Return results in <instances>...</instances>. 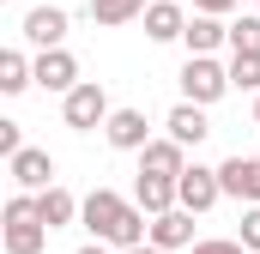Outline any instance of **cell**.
<instances>
[{
    "label": "cell",
    "instance_id": "1",
    "mask_svg": "<svg viewBox=\"0 0 260 254\" xmlns=\"http://www.w3.org/2000/svg\"><path fill=\"white\" fill-rule=\"evenodd\" d=\"M79 224H85L97 242H109V248H133V242L151 236V212H145L139 200H127V194H115V188H91L85 194Z\"/></svg>",
    "mask_w": 260,
    "mask_h": 254
},
{
    "label": "cell",
    "instance_id": "2",
    "mask_svg": "<svg viewBox=\"0 0 260 254\" xmlns=\"http://www.w3.org/2000/svg\"><path fill=\"white\" fill-rule=\"evenodd\" d=\"M49 224H43V212H37V194H12L6 200V230H0V242H6V254H43L49 248Z\"/></svg>",
    "mask_w": 260,
    "mask_h": 254
},
{
    "label": "cell",
    "instance_id": "3",
    "mask_svg": "<svg viewBox=\"0 0 260 254\" xmlns=\"http://www.w3.org/2000/svg\"><path fill=\"white\" fill-rule=\"evenodd\" d=\"M176 79H182V97H188V103H206V109H212L224 91H236V85H230V67H218V55H188Z\"/></svg>",
    "mask_w": 260,
    "mask_h": 254
},
{
    "label": "cell",
    "instance_id": "4",
    "mask_svg": "<svg viewBox=\"0 0 260 254\" xmlns=\"http://www.w3.org/2000/svg\"><path fill=\"white\" fill-rule=\"evenodd\" d=\"M61 121L73 127V133H97V127L109 121V91H103L97 79H79L61 97Z\"/></svg>",
    "mask_w": 260,
    "mask_h": 254
},
{
    "label": "cell",
    "instance_id": "5",
    "mask_svg": "<svg viewBox=\"0 0 260 254\" xmlns=\"http://www.w3.org/2000/svg\"><path fill=\"white\" fill-rule=\"evenodd\" d=\"M176 200H182L188 212H212V206L224 200V182H218V170H212V164H188V170L176 176Z\"/></svg>",
    "mask_w": 260,
    "mask_h": 254
},
{
    "label": "cell",
    "instance_id": "6",
    "mask_svg": "<svg viewBox=\"0 0 260 254\" xmlns=\"http://www.w3.org/2000/svg\"><path fill=\"white\" fill-rule=\"evenodd\" d=\"M67 30H73L67 6H30V12H24V24H18V37H24L30 49H61Z\"/></svg>",
    "mask_w": 260,
    "mask_h": 254
},
{
    "label": "cell",
    "instance_id": "7",
    "mask_svg": "<svg viewBox=\"0 0 260 254\" xmlns=\"http://www.w3.org/2000/svg\"><path fill=\"white\" fill-rule=\"evenodd\" d=\"M103 139L115 145V151H145L157 133H151V121H145V109H109V121H103Z\"/></svg>",
    "mask_w": 260,
    "mask_h": 254
},
{
    "label": "cell",
    "instance_id": "8",
    "mask_svg": "<svg viewBox=\"0 0 260 254\" xmlns=\"http://www.w3.org/2000/svg\"><path fill=\"white\" fill-rule=\"evenodd\" d=\"M218 182H224V200H242V206H260V151L254 157H224L218 164Z\"/></svg>",
    "mask_w": 260,
    "mask_h": 254
},
{
    "label": "cell",
    "instance_id": "9",
    "mask_svg": "<svg viewBox=\"0 0 260 254\" xmlns=\"http://www.w3.org/2000/svg\"><path fill=\"white\" fill-rule=\"evenodd\" d=\"M6 170H12V182H18L24 194L55 188V157H49L43 145H24V151H12V157H6Z\"/></svg>",
    "mask_w": 260,
    "mask_h": 254
},
{
    "label": "cell",
    "instance_id": "10",
    "mask_svg": "<svg viewBox=\"0 0 260 254\" xmlns=\"http://www.w3.org/2000/svg\"><path fill=\"white\" fill-rule=\"evenodd\" d=\"M37 85L43 91H55V97H67L73 85H79V55L73 49H37Z\"/></svg>",
    "mask_w": 260,
    "mask_h": 254
},
{
    "label": "cell",
    "instance_id": "11",
    "mask_svg": "<svg viewBox=\"0 0 260 254\" xmlns=\"http://www.w3.org/2000/svg\"><path fill=\"white\" fill-rule=\"evenodd\" d=\"M194 218L200 212H188V206H170V212H157V218H151V236H145V242H157V248H194L200 236H194Z\"/></svg>",
    "mask_w": 260,
    "mask_h": 254
},
{
    "label": "cell",
    "instance_id": "12",
    "mask_svg": "<svg viewBox=\"0 0 260 254\" xmlns=\"http://www.w3.org/2000/svg\"><path fill=\"white\" fill-rule=\"evenodd\" d=\"M182 49H188V55H218V49H230V24H224L218 12H188Z\"/></svg>",
    "mask_w": 260,
    "mask_h": 254
},
{
    "label": "cell",
    "instance_id": "13",
    "mask_svg": "<svg viewBox=\"0 0 260 254\" xmlns=\"http://www.w3.org/2000/svg\"><path fill=\"white\" fill-rule=\"evenodd\" d=\"M182 30H188V6L182 0H151L145 6V37L151 43H182Z\"/></svg>",
    "mask_w": 260,
    "mask_h": 254
},
{
    "label": "cell",
    "instance_id": "14",
    "mask_svg": "<svg viewBox=\"0 0 260 254\" xmlns=\"http://www.w3.org/2000/svg\"><path fill=\"white\" fill-rule=\"evenodd\" d=\"M164 133H170V139H182V145L194 151L200 139L212 133V121H206V103H188V97H182V103H176V109L164 115Z\"/></svg>",
    "mask_w": 260,
    "mask_h": 254
},
{
    "label": "cell",
    "instance_id": "15",
    "mask_svg": "<svg viewBox=\"0 0 260 254\" xmlns=\"http://www.w3.org/2000/svg\"><path fill=\"white\" fill-rule=\"evenodd\" d=\"M139 170H145V176H182V170H188V145L164 133V139H151V145L139 151Z\"/></svg>",
    "mask_w": 260,
    "mask_h": 254
},
{
    "label": "cell",
    "instance_id": "16",
    "mask_svg": "<svg viewBox=\"0 0 260 254\" xmlns=\"http://www.w3.org/2000/svg\"><path fill=\"white\" fill-rule=\"evenodd\" d=\"M37 85V55H24V49H0V91L6 97H24Z\"/></svg>",
    "mask_w": 260,
    "mask_h": 254
},
{
    "label": "cell",
    "instance_id": "17",
    "mask_svg": "<svg viewBox=\"0 0 260 254\" xmlns=\"http://www.w3.org/2000/svg\"><path fill=\"white\" fill-rule=\"evenodd\" d=\"M79 206H85V200H79V194H67L61 182L37 194V212H43V224H49V230H67V224H79Z\"/></svg>",
    "mask_w": 260,
    "mask_h": 254
},
{
    "label": "cell",
    "instance_id": "18",
    "mask_svg": "<svg viewBox=\"0 0 260 254\" xmlns=\"http://www.w3.org/2000/svg\"><path fill=\"white\" fill-rule=\"evenodd\" d=\"M133 200H139L151 218H157V212H170V206H182V200H176V176H145V170L133 176Z\"/></svg>",
    "mask_w": 260,
    "mask_h": 254
},
{
    "label": "cell",
    "instance_id": "19",
    "mask_svg": "<svg viewBox=\"0 0 260 254\" xmlns=\"http://www.w3.org/2000/svg\"><path fill=\"white\" fill-rule=\"evenodd\" d=\"M85 12H91V24H103V30H121L133 18H145V0H85Z\"/></svg>",
    "mask_w": 260,
    "mask_h": 254
},
{
    "label": "cell",
    "instance_id": "20",
    "mask_svg": "<svg viewBox=\"0 0 260 254\" xmlns=\"http://www.w3.org/2000/svg\"><path fill=\"white\" fill-rule=\"evenodd\" d=\"M230 55H260V12L230 18Z\"/></svg>",
    "mask_w": 260,
    "mask_h": 254
},
{
    "label": "cell",
    "instance_id": "21",
    "mask_svg": "<svg viewBox=\"0 0 260 254\" xmlns=\"http://www.w3.org/2000/svg\"><path fill=\"white\" fill-rule=\"evenodd\" d=\"M230 85L236 91H260V55H230Z\"/></svg>",
    "mask_w": 260,
    "mask_h": 254
},
{
    "label": "cell",
    "instance_id": "22",
    "mask_svg": "<svg viewBox=\"0 0 260 254\" xmlns=\"http://www.w3.org/2000/svg\"><path fill=\"white\" fill-rule=\"evenodd\" d=\"M188 254H248V248H242V236H200Z\"/></svg>",
    "mask_w": 260,
    "mask_h": 254
},
{
    "label": "cell",
    "instance_id": "23",
    "mask_svg": "<svg viewBox=\"0 0 260 254\" xmlns=\"http://www.w3.org/2000/svg\"><path fill=\"white\" fill-rule=\"evenodd\" d=\"M242 248L260 254V206H248V212H242Z\"/></svg>",
    "mask_w": 260,
    "mask_h": 254
},
{
    "label": "cell",
    "instance_id": "24",
    "mask_svg": "<svg viewBox=\"0 0 260 254\" xmlns=\"http://www.w3.org/2000/svg\"><path fill=\"white\" fill-rule=\"evenodd\" d=\"M12 151H24V133H18V121H0V157H12Z\"/></svg>",
    "mask_w": 260,
    "mask_h": 254
},
{
    "label": "cell",
    "instance_id": "25",
    "mask_svg": "<svg viewBox=\"0 0 260 254\" xmlns=\"http://www.w3.org/2000/svg\"><path fill=\"white\" fill-rule=\"evenodd\" d=\"M188 6H194V12H218V18L236 12V0H188Z\"/></svg>",
    "mask_w": 260,
    "mask_h": 254
},
{
    "label": "cell",
    "instance_id": "26",
    "mask_svg": "<svg viewBox=\"0 0 260 254\" xmlns=\"http://www.w3.org/2000/svg\"><path fill=\"white\" fill-rule=\"evenodd\" d=\"M79 254H121V248H109V242H97V236H91V242H85Z\"/></svg>",
    "mask_w": 260,
    "mask_h": 254
},
{
    "label": "cell",
    "instance_id": "27",
    "mask_svg": "<svg viewBox=\"0 0 260 254\" xmlns=\"http://www.w3.org/2000/svg\"><path fill=\"white\" fill-rule=\"evenodd\" d=\"M121 254H170V248H157V242H133V248H121Z\"/></svg>",
    "mask_w": 260,
    "mask_h": 254
},
{
    "label": "cell",
    "instance_id": "28",
    "mask_svg": "<svg viewBox=\"0 0 260 254\" xmlns=\"http://www.w3.org/2000/svg\"><path fill=\"white\" fill-rule=\"evenodd\" d=\"M254 127H260V91H254Z\"/></svg>",
    "mask_w": 260,
    "mask_h": 254
},
{
    "label": "cell",
    "instance_id": "29",
    "mask_svg": "<svg viewBox=\"0 0 260 254\" xmlns=\"http://www.w3.org/2000/svg\"><path fill=\"white\" fill-rule=\"evenodd\" d=\"M254 12H260V0H254Z\"/></svg>",
    "mask_w": 260,
    "mask_h": 254
}]
</instances>
